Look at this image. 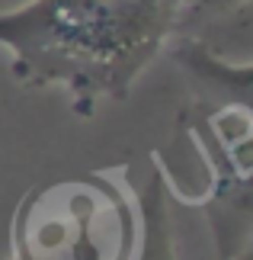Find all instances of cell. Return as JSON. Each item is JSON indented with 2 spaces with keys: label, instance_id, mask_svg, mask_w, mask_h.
I'll use <instances>...</instances> for the list:
<instances>
[{
  "label": "cell",
  "instance_id": "6da1fadb",
  "mask_svg": "<svg viewBox=\"0 0 253 260\" xmlns=\"http://www.w3.org/2000/svg\"><path fill=\"white\" fill-rule=\"evenodd\" d=\"M179 0H26L0 13V45L23 87H61L80 116L125 100L176 39Z\"/></svg>",
  "mask_w": 253,
  "mask_h": 260
},
{
  "label": "cell",
  "instance_id": "7a4b0ae2",
  "mask_svg": "<svg viewBox=\"0 0 253 260\" xmlns=\"http://www.w3.org/2000/svg\"><path fill=\"white\" fill-rule=\"evenodd\" d=\"M10 244V260H131L138 203L109 171L39 183L19 199Z\"/></svg>",
  "mask_w": 253,
  "mask_h": 260
},
{
  "label": "cell",
  "instance_id": "3957f363",
  "mask_svg": "<svg viewBox=\"0 0 253 260\" xmlns=\"http://www.w3.org/2000/svg\"><path fill=\"white\" fill-rule=\"evenodd\" d=\"M138 244L131 260H179L173 232V193L160 164L154 161L148 180L138 186Z\"/></svg>",
  "mask_w": 253,
  "mask_h": 260
},
{
  "label": "cell",
  "instance_id": "277c9868",
  "mask_svg": "<svg viewBox=\"0 0 253 260\" xmlns=\"http://www.w3.org/2000/svg\"><path fill=\"white\" fill-rule=\"evenodd\" d=\"M250 0H179L176 7V36L199 39L205 29H215L231 16H247Z\"/></svg>",
  "mask_w": 253,
  "mask_h": 260
}]
</instances>
